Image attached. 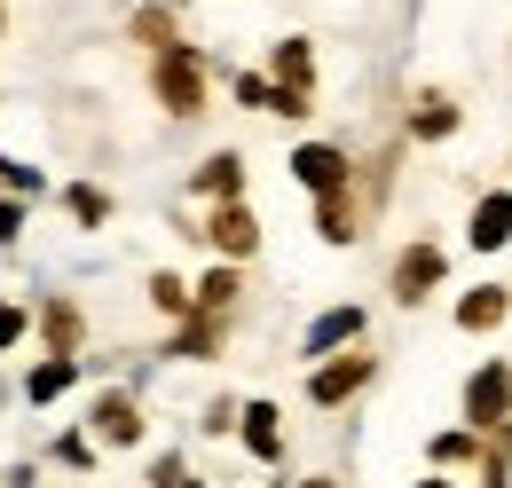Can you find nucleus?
<instances>
[{
  "label": "nucleus",
  "mask_w": 512,
  "mask_h": 488,
  "mask_svg": "<svg viewBox=\"0 0 512 488\" xmlns=\"http://www.w3.org/2000/svg\"><path fill=\"white\" fill-rule=\"evenodd\" d=\"M150 87H158V103H166V119H197L205 111V56L197 48H158V63H150Z\"/></svg>",
  "instance_id": "1"
},
{
  "label": "nucleus",
  "mask_w": 512,
  "mask_h": 488,
  "mask_svg": "<svg viewBox=\"0 0 512 488\" xmlns=\"http://www.w3.org/2000/svg\"><path fill=\"white\" fill-rule=\"evenodd\" d=\"M465 426H481V433L512 426V363H481L465 378Z\"/></svg>",
  "instance_id": "2"
},
{
  "label": "nucleus",
  "mask_w": 512,
  "mask_h": 488,
  "mask_svg": "<svg viewBox=\"0 0 512 488\" xmlns=\"http://www.w3.org/2000/svg\"><path fill=\"white\" fill-rule=\"evenodd\" d=\"M276 87H284V119H308L316 111V48L308 40H276Z\"/></svg>",
  "instance_id": "3"
},
{
  "label": "nucleus",
  "mask_w": 512,
  "mask_h": 488,
  "mask_svg": "<svg viewBox=\"0 0 512 488\" xmlns=\"http://www.w3.org/2000/svg\"><path fill=\"white\" fill-rule=\"evenodd\" d=\"M363 386H371V355H323L316 378H308V402H316V410H339V402L363 394Z\"/></svg>",
  "instance_id": "4"
},
{
  "label": "nucleus",
  "mask_w": 512,
  "mask_h": 488,
  "mask_svg": "<svg viewBox=\"0 0 512 488\" xmlns=\"http://www.w3.org/2000/svg\"><path fill=\"white\" fill-rule=\"evenodd\" d=\"M197 237L213 244L221 260H253V244H260V221L245 213V205H237V197H221V205H213V221H205Z\"/></svg>",
  "instance_id": "5"
},
{
  "label": "nucleus",
  "mask_w": 512,
  "mask_h": 488,
  "mask_svg": "<svg viewBox=\"0 0 512 488\" xmlns=\"http://www.w3.org/2000/svg\"><path fill=\"white\" fill-rule=\"evenodd\" d=\"M442 244H410V252H402V260H394V300L402 307H418L426 300V292H434V284H442Z\"/></svg>",
  "instance_id": "6"
},
{
  "label": "nucleus",
  "mask_w": 512,
  "mask_h": 488,
  "mask_svg": "<svg viewBox=\"0 0 512 488\" xmlns=\"http://www.w3.org/2000/svg\"><path fill=\"white\" fill-rule=\"evenodd\" d=\"M292 174L316 189V197H323V189H347V182H355L347 150H331V142H300V150H292Z\"/></svg>",
  "instance_id": "7"
},
{
  "label": "nucleus",
  "mask_w": 512,
  "mask_h": 488,
  "mask_svg": "<svg viewBox=\"0 0 512 488\" xmlns=\"http://www.w3.org/2000/svg\"><path fill=\"white\" fill-rule=\"evenodd\" d=\"M237 433H245V449H253L260 465H284V410L276 402H245Z\"/></svg>",
  "instance_id": "8"
},
{
  "label": "nucleus",
  "mask_w": 512,
  "mask_h": 488,
  "mask_svg": "<svg viewBox=\"0 0 512 488\" xmlns=\"http://www.w3.org/2000/svg\"><path fill=\"white\" fill-rule=\"evenodd\" d=\"M95 433H103L111 449H134V441H142V410H134V394H119V386L95 394Z\"/></svg>",
  "instance_id": "9"
},
{
  "label": "nucleus",
  "mask_w": 512,
  "mask_h": 488,
  "mask_svg": "<svg viewBox=\"0 0 512 488\" xmlns=\"http://www.w3.org/2000/svg\"><path fill=\"white\" fill-rule=\"evenodd\" d=\"M473 252H497V244H512V189H489L481 205H473Z\"/></svg>",
  "instance_id": "10"
},
{
  "label": "nucleus",
  "mask_w": 512,
  "mask_h": 488,
  "mask_svg": "<svg viewBox=\"0 0 512 488\" xmlns=\"http://www.w3.org/2000/svg\"><path fill=\"white\" fill-rule=\"evenodd\" d=\"M505 315H512V292H505V284H473V292L457 300V331H497Z\"/></svg>",
  "instance_id": "11"
},
{
  "label": "nucleus",
  "mask_w": 512,
  "mask_h": 488,
  "mask_svg": "<svg viewBox=\"0 0 512 488\" xmlns=\"http://www.w3.org/2000/svg\"><path fill=\"white\" fill-rule=\"evenodd\" d=\"M316 237L323 244H355V237H363V229H355V197H347V189H323V197H316Z\"/></svg>",
  "instance_id": "12"
},
{
  "label": "nucleus",
  "mask_w": 512,
  "mask_h": 488,
  "mask_svg": "<svg viewBox=\"0 0 512 488\" xmlns=\"http://www.w3.org/2000/svg\"><path fill=\"white\" fill-rule=\"evenodd\" d=\"M347 339H363V307H331V315H316L308 355H331V347H347Z\"/></svg>",
  "instance_id": "13"
},
{
  "label": "nucleus",
  "mask_w": 512,
  "mask_h": 488,
  "mask_svg": "<svg viewBox=\"0 0 512 488\" xmlns=\"http://www.w3.org/2000/svg\"><path fill=\"white\" fill-rule=\"evenodd\" d=\"M213 347H221V315H213V307L182 315V339H174V355H182V363H205Z\"/></svg>",
  "instance_id": "14"
},
{
  "label": "nucleus",
  "mask_w": 512,
  "mask_h": 488,
  "mask_svg": "<svg viewBox=\"0 0 512 488\" xmlns=\"http://www.w3.org/2000/svg\"><path fill=\"white\" fill-rule=\"evenodd\" d=\"M190 189H197V197H213V205H221V197H237V189H245V166H237V150H221V158H205Z\"/></svg>",
  "instance_id": "15"
},
{
  "label": "nucleus",
  "mask_w": 512,
  "mask_h": 488,
  "mask_svg": "<svg viewBox=\"0 0 512 488\" xmlns=\"http://www.w3.org/2000/svg\"><path fill=\"white\" fill-rule=\"evenodd\" d=\"M71 378H79V363H71V355H48V363H32V370H24V394H32V402H56Z\"/></svg>",
  "instance_id": "16"
},
{
  "label": "nucleus",
  "mask_w": 512,
  "mask_h": 488,
  "mask_svg": "<svg viewBox=\"0 0 512 488\" xmlns=\"http://www.w3.org/2000/svg\"><path fill=\"white\" fill-rule=\"evenodd\" d=\"M410 134H418V142H442V134H457V103H449V95H426V103L410 111Z\"/></svg>",
  "instance_id": "17"
},
{
  "label": "nucleus",
  "mask_w": 512,
  "mask_h": 488,
  "mask_svg": "<svg viewBox=\"0 0 512 488\" xmlns=\"http://www.w3.org/2000/svg\"><path fill=\"white\" fill-rule=\"evenodd\" d=\"M64 205H71V221H79V229H103V221H111V197H103L95 182H71Z\"/></svg>",
  "instance_id": "18"
},
{
  "label": "nucleus",
  "mask_w": 512,
  "mask_h": 488,
  "mask_svg": "<svg viewBox=\"0 0 512 488\" xmlns=\"http://www.w3.org/2000/svg\"><path fill=\"white\" fill-rule=\"evenodd\" d=\"M134 40L158 56V48H174V8H134Z\"/></svg>",
  "instance_id": "19"
},
{
  "label": "nucleus",
  "mask_w": 512,
  "mask_h": 488,
  "mask_svg": "<svg viewBox=\"0 0 512 488\" xmlns=\"http://www.w3.org/2000/svg\"><path fill=\"white\" fill-rule=\"evenodd\" d=\"M150 300L166 307V315H197V284H182V276L158 268V276H150Z\"/></svg>",
  "instance_id": "20"
},
{
  "label": "nucleus",
  "mask_w": 512,
  "mask_h": 488,
  "mask_svg": "<svg viewBox=\"0 0 512 488\" xmlns=\"http://www.w3.org/2000/svg\"><path fill=\"white\" fill-rule=\"evenodd\" d=\"M229 300H237V268H205V276H197V307L229 315Z\"/></svg>",
  "instance_id": "21"
},
{
  "label": "nucleus",
  "mask_w": 512,
  "mask_h": 488,
  "mask_svg": "<svg viewBox=\"0 0 512 488\" xmlns=\"http://www.w3.org/2000/svg\"><path fill=\"white\" fill-rule=\"evenodd\" d=\"M481 457V426H457V433H434V465H465Z\"/></svg>",
  "instance_id": "22"
},
{
  "label": "nucleus",
  "mask_w": 512,
  "mask_h": 488,
  "mask_svg": "<svg viewBox=\"0 0 512 488\" xmlns=\"http://www.w3.org/2000/svg\"><path fill=\"white\" fill-rule=\"evenodd\" d=\"M40 323H48V339H56V355H79V307H71V300H56L48 315H40Z\"/></svg>",
  "instance_id": "23"
},
{
  "label": "nucleus",
  "mask_w": 512,
  "mask_h": 488,
  "mask_svg": "<svg viewBox=\"0 0 512 488\" xmlns=\"http://www.w3.org/2000/svg\"><path fill=\"white\" fill-rule=\"evenodd\" d=\"M229 87H237L245 111H284V87H276V79H253V71H245V79H229Z\"/></svg>",
  "instance_id": "24"
},
{
  "label": "nucleus",
  "mask_w": 512,
  "mask_h": 488,
  "mask_svg": "<svg viewBox=\"0 0 512 488\" xmlns=\"http://www.w3.org/2000/svg\"><path fill=\"white\" fill-rule=\"evenodd\" d=\"M0 189H24V197H40V166H16V158H0Z\"/></svg>",
  "instance_id": "25"
},
{
  "label": "nucleus",
  "mask_w": 512,
  "mask_h": 488,
  "mask_svg": "<svg viewBox=\"0 0 512 488\" xmlns=\"http://www.w3.org/2000/svg\"><path fill=\"white\" fill-rule=\"evenodd\" d=\"M56 465H79V473H87V465H95V441H87V433H64V441H56Z\"/></svg>",
  "instance_id": "26"
},
{
  "label": "nucleus",
  "mask_w": 512,
  "mask_h": 488,
  "mask_svg": "<svg viewBox=\"0 0 512 488\" xmlns=\"http://www.w3.org/2000/svg\"><path fill=\"white\" fill-rule=\"evenodd\" d=\"M237 418H245V410H237V402L221 394V402H205V418H197V426H205V433H229V426H237Z\"/></svg>",
  "instance_id": "27"
},
{
  "label": "nucleus",
  "mask_w": 512,
  "mask_h": 488,
  "mask_svg": "<svg viewBox=\"0 0 512 488\" xmlns=\"http://www.w3.org/2000/svg\"><path fill=\"white\" fill-rule=\"evenodd\" d=\"M24 237V205H16V197H0V244H16Z\"/></svg>",
  "instance_id": "28"
},
{
  "label": "nucleus",
  "mask_w": 512,
  "mask_h": 488,
  "mask_svg": "<svg viewBox=\"0 0 512 488\" xmlns=\"http://www.w3.org/2000/svg\"><path fill=\"white\" fill-rule=\"evenodd\" d=\"M16 339H24V307L0 300V347H16Z\"/></svg>",
  "instance_id": "29"
},
{
  "label": "nucleus",
  "mask_w": 512,
  "mask_h": 488,
  "mask_svg": "<svg viewBox=\"0 0 512 488\" xmlns=\"http://www.w3.org/2000/svg\"><path fill=\"white\" fill-rule=\"evenodd\" d=\"M150 488H182V457H158V473H150Z\"/></svg>",
  "instance_id": "30"
},
{
  "label": "nucleus",
  "mask_w": 512,
  "mask_h": 488,
  "mask_svg": "<svg viewBox=\"0 0 512 488\" xmlns=\"http://www.w3.org/2000/svg\"><path fill=\"white\" fill-rule=\"evenodd\" d=\"M481 488H505V449H497V457H489V481Z\"/></svg>",
  "instance_id": "31"
},
{
  "label": "nucleus",
  "mask_w": 512,
  "mask_h": 488,
  "mask_svg": "<svg viewBox=\"0 0 512 488\" xmlns=\"http://www.w3.org/2000/svg\"><path fill=\"white\" fill-rule=\"evenodd\" d=\"M418 488H457V481H442V473H434V481H418Z\"/></svg>",
  "instance_id": "32"
},
{
  "label": "nucleus",
  "mask_w": 512,
  "mask_h": 488,
  "mask_svg": "<svg viewBox=\"0 0 512 488\" xmlns=\"http://www.w3.org/2000/svg\"><path fill=\"white\" fill-rule=\"evenodd\" d=\"M300 488H339V481H300Z\"/></svg>",
  "instance_id": "33"
},
{
  "label": "nucleus",
  "mask_w": 512,
  "mask_h": 488,
  "mask_svg": "<svg viewBox=\"0 0 512 488\" xmlns=\"http://www.w3.org/2000/svg\"><path fill=\"white\" fill-rule=\"evenodd\" d=\"M182 488H205V481H182Z\"/></svg>",
  "instance_id": "34"
},
{
  "label": "nucleus",
  "mask_w": 512,
  "mask_h": 488,
  "mask_svg": "<svg viewBox=\"0 0 512 488\" xmlns=\"http://www.w3.org/2000/svg\"><path fill=\"white\" fill-rule=\"evenodd\" d=\"M0 24H8V8H0Z\"/></svg>",
  "instance_id": "35"
}]
</instances>
